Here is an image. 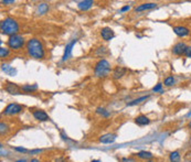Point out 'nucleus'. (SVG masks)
Returning a JSON list of instances; mask_svg holds the SVG:
<instances>
[{
	"label": "nucleus",
	"mask_w": 191,
	"mask_h": 162,
	"mask_svg": "<svg viewBox=\"0 0 191 162\" xmlns=\"http://www.w3.org/2000/svg\"><path fill=\"white\" fill-rule=\"evenodd\" d=\"M27 52L29 54V56L36 60L44 58V49H43L42 43L40 42L38 39L32 38L27 42Z\"/></svg>",
	"instance_id": "nucleus-1"
},
{
	"label": "nucleus",
	"mask_w": 191,
	"mask_h": 162,
	"mask_svg": "<svg viewBox=\"0 0 191 162\" xmlns=\"http://www.w3.org/2000/svg\"><path fill=\"white\" fill-rule=\"evenodd\" d=\"M0 29H1V32H2L3 34L11 37V35L17 34V32L19 31V25L15 19L6 18L1 21Z\"/></svg>",
	"instance_id": "nucleus-2"
},
{
	"label": "nucleus",
	"mask_w": 191,
	"mask_h": 162,
	"mask_svg": "<svg viewBox=\"0 0 191 162\" xmlns=\"http://www.w3.org/2000/svg\"><path fill=\"white\" fill-rule=\"evenodd\" d=\"M94 73L98 78H105L106 76H108L109 73H111V64H109V62L104 60V58L100 60L95 64Z\"/></svg>",
	"instance_id": "nucleus-3"
},
{
	"label": "nucleus",
	"mask_w": 191,
	"mask_h": 162,
	"mask_svg": "<svg viewBox=\"0 0 191 162\" xmlns=\"http://www.w3.org/2000/svg\"><path fill=\"white\" fill-rule=\"evenodd\" d=\"M7 44H8V46H9L11 50H19L23 46L24 39L20 34H15V35L9 37V39L7 41Z\"/></svg>",
	"instance_id": "nucleus-4"
},
{
	"label": "nucleus",
	"mask_w": 191,
	"mask_h": 162,
	"mask_svg": "<svg viewBox=\"0 0 191 162\" xmlns=\"http://www.w3.org/2000/svg\"><path fill=\"white\" fill-rule=\"evenodd\" d=\"M23 109L21 105H18V104H9L3 110V114L5 115H15V114L20 113L21 110Z\"/></svg>",
	"instance_id": "nucleus-5"
},
{
	"label": "nucleus",
	"mask_w": 191,
	"mask_h": 162,
	"mask_svg": "<svg viewBox=\"0 0 191 162\" xmlns=\"http://www.w3.org/2000/svg\"><path fill=\"white\" fill-rule=\"evenodd\" d=\"M5 91L7 93H9L11 95H19L21 94V88L19 87L17 84L15 83H11V82H7L6 83V86H5Z\"/></svg>",
	"instance_id": "nucleus-6"
},
{
	"label": "nucleus",
	"mask_w": 191,
	"mask_h": 162,
	"mask_svg": "<svg viewBox=\"0 0 191 162\" xmlns=\"http://www.w3.org/2000/svg\"><path fill=\"white\" fill-rule=\"evenodd\" d=\"M76 39H73L71 42H69L65 46V50H64V54H63V58H62V62H65L67 60L70 58V56L72 55V50H73V46L75 45L76 43Z\"/></svg>",
	"instance_id": "nucleus-7"
},
{
	"label": "nucleus",
	"mask_w": 191,
	"mask_h": 162,
	"mask_svg": "<svg viewBox=\"0 0 191 162\" xmlns=\"http://www.w3.org/2000/svg\"><path fill=\"white\" fill-rule=\"evenodd\" d=\"M173 32L180 38L187 37L190 33V30H189L187 27H182V25H177V27H173Z\"/></svg>",
	"instance_id": "nucleus-8"
},
{
	"label": "nucleus",
	"mask_w": 191,
	"mask_h": 162,
	"mask_svg": "<svg viewBox=\"0 0 191 162\" xmlns=\"http://www.w3.org/2000/svg\"><path fill=\"white\" fill-rule=\"evenodd\" d=\"M101 35H102V38H103V40L105 41H111L114 38V31L111 29V28L108 27H105L103 28L102 30H101Z\"/></svg>",
	"instance_id": "nucleus-9"
},
{
	"label": "nucleus",
	"mask_w": 191,
	"mask_h": 162,
	"mask_svg": "<svg viewBox=\"0 0 191 162\" xmlns=\"http://www.w3.org/2000/svg\"><path fill=\"white\" fill-rule=\"evenodd\" d=\"M186 49H187V45H186L183 42H178L176 43L172 48V53L175 55H182L185 54Z\"/></svg>",
	"instance_id": "nucleus-10"
},
{
	"label": "nucleus",
	"mask_w": 191,
	"mask_h": 162,
	"mask_svg": "<svg viewBox=\"0 0 191 162\" xmlns=\"http://www.w3.org/2000/svg\"><path fill=\"white\" fill-rule=\"evenodd\" d=\"M33 117L36 118V120H39V121H46L49 120V115L44 111V110H41V109H38V110H34L33 113H32Z\"/></svg>",
	"instance_id": "nucleus-11"
},
{
	"label": "nucleus",
	"mask_w": 191,
	"mask_h": 162,
	"mask_svg": "<svg viewBox=\"0 0 191 162\" xmlns=\"http://www.w3.org/2000/svg\"><path fill=\"white\" fill-rule=\"evenodd\" d=\"M116 138L117 136L115 134H105L100 137V141L102 144H113L116 140Z\"/></svg>",
	"instance_id": "nucleus-12"
},
{
	"label": "nucleus",
	"mask_w": 191,
	"mask_h": 162,
	"mask_svg": "<svg viewBox=\"0 0 191 162\" xmlns=\"http://www.w3.org/2000/svg\"><path fill=\"white\" fill-rule=\"evenodd\" d=\"M157 3L155 2H147V3H143V5H139L138 7L135 8V11L136 12H140V11H145V10H149V9H154L156 8Z\"/></svg>",
	"instance_id": "nucleus-13"
},
{
	"label": "nucleus",
	"mask_w": 191,
	"mask_h": 162,
	"mask_svg": "<svg viewBox=\"0 0 191 162\" xmlns=\"http://www.w3.org/2000/svg\"><path fill=\"white\" fill-rule=\"evenodd\" d=\"M126 72H127V70L125 68H123V66H117V68H115V70L113 71V77H114L115 80H119V78H121V77L126 74Z\"/></svg>",
	"instance_id": "nucleus-14"
},
{
	"label": "nucleus",
	"mask_w": 191,
	"mask_h": 162,
	"mask_svg": "<svg viewBox=\"0 0 191 162\" xmlns=\"http://www.w3.org/2000/svg\"><path fill=\"white\" fill-rule=\"evenodd\" d=\"M93 5H94V2L92 0H84V1H81V2L77 3V7H79L80 10L85 11V10H88L90 8H92Z\"/></svg>",
	"instance_id": "nucleus-15"
},
{
	"label": "nucleus",
	"mask_w": 191,
	"mask_h": 162,
	"mask_svg": "<svg viewBox=\"0 0 191 162\" xmlns=\"http://www.w3.org/2000/svg\"><path fill=\"white\" fill-rule=\"evenodd\" d=\"M1 70H2V72H5L6 74L10 75V76H15V75H17V70L13 68L12 66H10L9 64H1Z\"/></svg>",
	"instance_id": "nucleus-16"
},
{
	"label": "nucleus",
	"mask_w": 191,
	"mask_h": 162,
	"mask_svg": "<svg viewBox=\"0 0 191 162\" xmlns=\"http://www.w3.org/2000/svg\"><path fill=\"white\" fill-rule=\"evenodd\" d=\"M135 122H136L138 126H146L150 122V119H149L147 116H145V115H139L138 117H136Z\"/></svg>",
	"instance_id": "nucleus-17"
},
{
	"label": "nucleus",
	"mask_w": 191,
	"mask_h": 162,
	"mask_svg": "<svg viewBox=\"0 0 191 162\" xmlns=\"http://www.w3.org/2000/svg\"><path fill=\"white\" fill-rule=\"evenodd\" d=\"M149 97H150L149 95H146V96H142V97H139V98H136V99L131 101V103H127V106H135V105H138V104H140V103H143V101H147Z\"/></svg>",
	"instance_id": "nucleus-18"
},
{
	"label": "nucleus",
	"mask_w": 191,
	"mask_h": 162,
	"mask_svg": "<svg viewBox=\"0 0 191 162\" xmlns=\"http://www.w3.org/2000/svg\"><path fill=\"white\" fill-rule=\"evenodd\" d=\"M21 89L26 93H31L38 89V85L36 84H26V85L22 86Z\"/></svg>",
	"instance_id": "nucleus-19"
},
{
	"label": "nucleus",
	"mask_w": 191,
	"mask_h": 162,
	"mask_svg": "<svg viewBox=\"0 0 191 162\" xmlns=\"http://www.w3.org/2000/svg\"><path fill=\"white\" fill-rule=\"evenodd\" d=\"M49 10V6L46 5V3H40L39 6H38V8H36V13L38 15H44V13L48 12Z\"/></svg>",
	"instance_id": "nucleus-20"
},
{
	"label": "nucleus",
	"mask_w": 191,
	"mask_h": 162,
	"mask_svg": "<svg viewBox=\"0 0 191 162\" xmlns=\"http://www.w3.org/2000/svg\"><path fill=\"white\" fill-rule=\"evenodd\" d=\"M137 157L140 158V159L150 160L152 158V153L149 152V151H139V152L137 153Z\"/></svg>",
	"instance_id": "nucleus-21"
},
{
	"label": "nucleus",
	"mask_w": 191,
	"mask_h": 162,
	"mask_svg": "<svg viewBox=\"0 0 191 162\" xmlns=\"http://www.w3.org/2000/svg\"><path fill=\"white\" fill-rule=\"evenodd\" d=\"M170 162H179L180 161V152L179 151H172L169 154Z\"/></svg>",
	"instance_id": "nucleus-22"
},
{
	"label": "nucleus",
	"mask_w": 191,
	"mask_h": 162,
	"mask_svg": "<svg viewBox=\"0 0 191 162\" xmlns=\"http://www.w3.org/2000/svg\"><path fill=\"white\" fill-rule=\"evenodd\" d=\"M164 84H165V86H167V87H169V86H172L173 84H175V78H173L172 76L166 77V80H165Z\"/></svg>",
	"instance_id": "nucleus-23"
},
{
	"label": "nucleus",
	"mask_w": 191,
	"mask_h": 162,
	"mask_svg": "<svg viewBox=\"0 0 191 162\" xmlns=\"http://www.w3.org/2000/svg\"><path fill=\"white\" fill-rule=\"evenodd\" d=\"M96 113L100 114V115H102V116H104V117H108L109 116V113H108V111H107L105 108H102V107H97Z\"/></svg>",
	"instance_id": "nucleus-24"
},
{
	"label": "nucleus",
	"mask_w": 191,
	"mask_h": 162,
	"mask_svg": "<svg viewBox=\"0 0 191 162\" xmlns=\"http://www.w3.org/2000/svg\"><path fill=\"white\" fill-rule=\"evenodd\" d=\"M152 92H155V93L159 92L160 94H162V93H164V91H162V84H161V83H158L157 85L152 88Z\"/></svg>",
	"instance_id": "nucleus-25"
},
{
	"label": "nucleus",
	"mask_w": 191,
	"mask_h": 162,
	"mask_svg": "<svg viewBox=\"0 0 191 162\" xmlns=\"http://www.w3.org/2000/svg\"><path fill=\"white\" fill-rule=\"evenodd\" d=\"M9 54V50L6 48H0V58H6Z\"/></svg>",
	"instance_id": "nucleus-26"
},
{
	"label": "nucleus",
	"mask_w": 191,
	"mask_h": 162,
	"mask_svg": "<svg viewBox=\"0 0 191 162\" xmlns=\"http://www.w3.org/2000/svg\"><path fill=\"white\" fill-rule=\"evenodd\" d=\"M0 131H1V135H3V134L7 131V125L6 124H3V122L0 124Z\"/></svg>",
	"instance_id": "nucleus-27"
},
{
	"label": "nucleus",
	"mask_w": 191,
	"mask_h": 162,
	"mask_svg": "<svg viewBox=\"0 0 191 162\" xmlns=\"http://www.w3.org/2000/svg\"><path fill=\"white\" fill-rule=\"evenodd\" d=\"M15 151H18V152H21V153H27V152H29L26 148H21V147H15Z\"/></svg>",
	"instance_id": "nucleus-28"
},
{
	"label": "nucleus",
	"mask_w": 191,
	"mask_h": 162,
	"mask_svg": "<svg viewBox=\"0 0 191 162\" xmlns=\"http://www.w3.org/2000/svg\"><path fill=\"white\" fill-rule=\"evenodd\" d=\"M185 55L187 58H191V46H187V49H186V52Z\"/></svg>",
	"instance_id": "nucleus-29"
},
{
	"label": "nucleus",
	"mask_w": 191,
	"mask_h": 162,
	"mask_svg": "<svg viewBox=\"0 0 191 162\" xmlns=\"http://www.w3.org/2000/svg\"><path fill=\"white\" fill-rule=\"evenodd\" d=\"M100 53H102V54H105V53H106V50H105V48H104V46L100 48V49L96 51V55H98Z\"/></svg>",
	"instance_id": "nucleus-30"
},
{
	"label": "nucleus",
	"mask_w": 191,
	"mask_h": 162,
	"mask_svg": "<svg viewBox=\"0 0 191 162\" xmlns=\"http://www.w3.org/2000/svg\"><path fill=\"white\" fill-rule=\"evenodd\" d=\"M13 2H15V0H1V3H3V5H10Z\"/></svg>",
	"instance_id": "nucleus-31"
},
{
	"label": "nucleus",
	"mask_w": 191,
	"mask_h": 162,
	"mask_svg": "<svg viewBox=\"0 0 191 162\" xmlns=\"http://www.w3.org/2000/svg\"><path fill=\"white\" fill-rule=\"evenodd\" d=\"M129 9H131V7L129 6H125L121 9V12H125V11H127V10H129Z\"/></svg>",
	"instance_id": "nucleus-32"
},
{
	"label": "nucleus",
	"mask_w": 191,
	"mask_h": 162,
	"mask_svg": "<svg viewBox=\"0 0 191 162\" xmlns=\"http://www.w3.org/2000/svg\"><path fill=\"white\" fill-rule=\"evenodd\" d=\"M42 151L41 149H36V150H31V151H29V152L31 153V154H34V153H40Z\"/></svg>",
	"instance_id": "nucleus-33"
},
{
	"label": "nucleus",
	"mask_w": 191,
	"mask_h": 162,
	"mask_svg": "<svg viewBox=\"0 0 191 162\" xmlns=\"http://www.w3.org/2000/svg\"><path fill=\"white\" fill-rule=\"evenodd\" d=\"M121 162H135L133 159H127V158H123L121 159Z\"/></svg>",
	"instance_id": "nucleus-34"
},
{
	"label": "nucleus",
	"mask_w": 191,
	"mask_h": 162,
	"mask_svg": "<svg viewBox=\"0 0 191 162\" xmlns=\"http://www.w3.org/2000/svg\"><path fill=\"white\" fill-rule=\"evenodd\" d=\"M54 162H65V160H64L63 158H56Z\"/></svg>",
	"instance_id": "nucleus-35"
},
{
	"label": "nucleus",
	"mask_w": 191,
	"mask_h": 162,
	"mask_svg": "<svg viewBox=\"0 0 191 162\" xmlns=\"http://www.w3.org/2000/svg\"><path fill=\"white\" fill-rule=\"evenodd\" d=\"M6 153H7V152H6V151H3V148L1 147V156H2V157H3V156H7Z\"/></svg>",
	"instance_id": "nucleus-36"
},
{
	"label": "nucleus",
	"mask_w": 191,
	"mask_h": 162,
	"mask_svg": "<svg viewBox=\"0 0 191 162\" xmlns=\"http://www.w3.org/2000/svg\"><path fill=\"white\" fill-rule=\"evenodd\" d=\"M15 162H26V160H24V159H20V160H17Z\"/></svg>",
	"instance_id": "nucleus-37"
},
{
	"label": "nucleus",
	"mask_w": 191,
	"mask_h": 162,
	"mask_svg": "<svg viewBox=\"0 0 191 162\" xmlns=\"http://www.w3.org/2000/svg\"><path fill=\"white\" fill-rule=\"evenodd\" d=\"M30 162H40V161H39V160H38V159H32Z\"/></svg>",
	"instance_id": "nucleus-38"
},
{
	"label": "nucleus",
	"mask_w": 191,
	"mask_h": 162,
	"mask_svg": "<svg viewBox=\"0 0 191 162\" xmlns=\"http://www.w3.org/2000/svg\"><path fill=\"white\" fill-rule=\"evenodd\" d=\"M91 162H102L101 160H97V159H95V160H92Z\"/></svg>",
	"instance_id": "nucleus-39"
},
{
	"label": "nucleus",
	"mask_w": 191,
	"mask_h": 162,
	"mask_svg": "<svg viewBox=\"0 0 191 162\" xmlns=\"http://www.w3.org/2000/svg\"><path fill=\"white\" fill-rule=\"evenodd\" d=\"M188 127H189V128H190V129H191V121H190V122H189V125H188Z\"/></svg>",
	"instance_id": "nucleus-40"
},
{
	"label": "nucleus",
	"mask_w": 191,
	"mask_h": 162,
	"mask_svg": "<svg viewBox=\"0 0 191 162\" xmlns=\"http://www.w3.org/2000/svg\"><path fill=\"white\" fill-rule=\"evenodd\" d=\"M146 162H154V161H152V160H148V161H146Z\"/></svg>",
	"instance_id": "nucleus-41"
},
{
	"label": "nucleus",
	"mask_w": 191,
	"mask_h": 162,
	"mask_svg": "<svg viewBox=\"0 0 191 162\" xmlns=\"http://www.w3.org/2000/svg\"><path fill=\"white\" fill-rule=\"evenodd\" d=\"M190 162H191V161H190Z\"/></svg>",
	"instance_id": "nucleus-42"
}]
</instances>
